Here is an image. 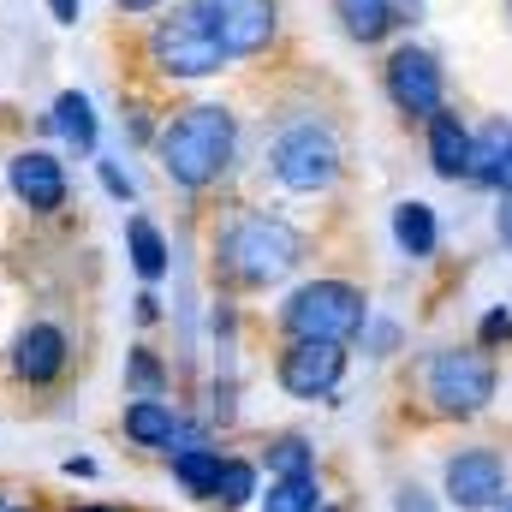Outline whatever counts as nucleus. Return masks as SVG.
<instances>
[{
    "label": "nucleus",
    "mask_w": 512,
    "mask_h": 512,
    "mask_svg": "<svg viewBox=\"0 0 512 512\" xmlns=\"http://www.w3.org/2000/svg\"><path fill=\"white\" fill-rule=\"evenodd\" d=\"M233 149H239V126H233V114L215 108V102H197V108L173 114L167 126L155 131V161H161V173H167L179 191L215 185V179L233 167Z\"/></svg>",
    "instance_id": "nucleus-1"
},
{
    "label": "nucleus",
    "mask_w": 512,
    "mask_h": 512,
    "mask_svg": "<svg viewBox=\"0 0 512 512\" xmlns=\"http://www.w3.org/2000/svg\"><path fill=\"white\" fill-rule=\"evenodd\" d=\"M298 256H304V239L280 215H262V209L239 215L221 233V262H227V274L239 286H274V280H286L298 268Z\"/></svg>",
    "instance_id": "nucleus-2"
},
{
    "label": "nucleus",
    "mask_w": 512,
    "mask_h": 512,
    "mask_svg": "<svg viewBox=\"0 0 512 512\" xmlns=\"http://www.w3.org/2000/svg\"><path fill=\"white\" fill-rule=\"evenodd\" d=\"M364 322H370V304L346 280H310V286H298L280 304V328L292 340H334V346H346Z\"/></svg>",
    "instance_id": "nucleus-3"
},
{
    "label": "nucleus",
    "mask_w": 512,
    "mask_h": 512,
    "mask_svg": "<svg viewBox=\"0 0 512 512\" xmlns=\"http://www.w3.org/2000/svg\"><path fill=\"white\" fill-rule=\"evenodd\" d=\"M268 161H274V179L286 191H328L340 179V137L322 120H292L274 137Z\"/></svg>",
    "instance_id": "nucleus-4"
},
{
    "label": "nucleus",
    "mask_w": 512,
    "mask_h": 512,
    "mask_svg": "<svg viewBox=\"0 0 512 512\" xmlns=\"http://www.w3.org/2000/svg\"><path fill=\"white\" fill-rule=\"evenodd\" d=\"M423 387H429V399H435L447 417H477V411L495 399V364H489V352H477V346H447V352L429 358Z\"/></svg>",
    "instance_id": "nucleus-5"
},
{
    "label": "nucleus",
    "mask_w": 512,
    "mask_h": 512,
    "mask_svg": "<svg viewBox=\"0 0 512 512\" xmlns=\"http://www.w3.org/2000/svg\"><path fill=\"white\" fill-rule=\"evenodd\" d=\"M149 66L161 78H215L227 66V48L203 30L197 12H173L149 30Z\"/></svg>",
    "instance_id": "nucleus-6"
},
{
    "label": "nucleus",
    "mask_w": 512,
    "mask_h": 512,
    "mask_svg": "<svg viewBox=\"0 0 512 512\" xmlns=\"http://www.w3.org/2000/svg\"><path fill=\"white\" fill-rule=\"evenodd\" d=\"M191 12L203 18V30L227 48V60H251L274 42V0H191Z\"/></svg>",
    "instance_id": "nucleus-7"
},
{
    "label": "nucleus",
    "mask_w": 512,
    "mask_h": 512,
    "mask_svg": "<svg viewBox=\"0 0 512 512\" xmlns=\"http://www.w3.org/2000/svg\"><path fill=\"white\" fill-rule=\"evenodd\" d=\"M346 376V346L334 340H292L280 352V387L292 399H328Z\"/></svg>",
    "instance_id": "nucleus-8"
},
{
    "label": "nucleus",
    "mask_w": 512,
    "mask_h": 512,
    "mask_svg": "<svg viewBox=\"0 0 512 512\" xmlns=\"http://www.w3.org/2000/svg\"><path fill=\"white\" fill-rule=\"evenodd\" d=\"M66 364H72V340L60 322H24L12 340V358H6V370L24 387H54L66 376Z\"/></svg>",
    "instance_id": "nucleus-9"
},
{
    "label": "nucleus",
    "mask_w": 512,
    "mask_h": 512,
    "mask_svg": "<svg viewBox=\"0 0 512 512\" xmlns=\"http://www.w3.org/2000/svg\"><path fill=\"white\" fill-rule=\"evenodd\" d=\"M6 185H12V197L30 209V215H60L66 209V167H60V155H48V149H18L12 161H6Z\"/></svg>",
    "instance_id": "nucleus-10"
},
{
    "label": "nucleus",
    "mask_w": 512,
    "mask_h": 512,
    "mask_svg": "<svg viewBox=\"0 0 512 512\" xmlns=\"http://www.w3.org/2000/svg\"><path fill=\"white\" fill-rule=\"evenodd\" d=\"M501 489H507V465H501L495 447H465V453L447 459V501H453L459 512L495 507Z\"/></svg>",
    "instance_id": "nucleus-11"
},
{
    "label": "nucleus",
    "mask_w": 512,
    "mask_h": 512,
    "mask_svg": "<svg viewBox=\"0 0 512 512\" xmlns=\"http://www.w3.org/2000/svg\"><path fill=\"white\" fill-rule=\"evenodd\" d=\"M387 96H393L399 114H417V120L441 114V66H435V54H423V48L387 54Z\"/></svg>",
    "instance_id": "nucleus-12"
},
{
    "label": "nucleus",
    "mask_w": 512,
    "mask_h": 512,
    "mask_svg": "<svg viewBox=\"0 0 512 512\" xmlns=\"http://www.w3.org/2000/svg\"><path fill=\"white\" fill-rule=\"evenodd\" d=\"M120 429H126L131 447H149V453H167L173 435H179V411L167 399H126L120 411Z\"/></svg>",
    "instance_id": "nucleus-13"
},
{
    "label": "nucleus",
    "mask_w": 512,
    "mask_h": 512,
    "mask_svg": "<svg viewBox=\"0 0 512 512\" xmlns=\"http://www.w3.org/2000/svg\"><path fill=\"white\" fill-rule=\"evenodd\" d=\"M465 179H477L489 191H512V126L507 120H495V126H483L471 137V173Z\"/></svg>",
    "instance_id": "nucleus-14"
},
{
    "label": "nucleus",
    "mask_w": 512,
    "mask_h": 512,
    "mask_svg": "<svg viewBox=\"0 0 512 512\" xmlns=\"http://www.w3.org/2000/svg\"><path fill=\"white\" fill-rule=\"evenodd\" d=\"M429 167L441 179H465L471 173V131L453 114H429Z\"/></svg>",
    "instance_id": "nucleus-15"
},
{
    "label": "nucleus",
    "mask_w": 512,
    "mask_h": 512,
    "mask_svg": "<svg viewBox=\"0 0 512 512\" xmlns=\"http://www.w3.org/2000/svg\"><path fill=\"white\" fill-rule=\"evenodd\" d=\"M48 126L60 131L78 155H96V137H102V126H96V108H90V96H84V90H60V96H54Z\"/></svg>",
    "instance_id": "nucleus-16"
},
{
    "label": "nucleus",
    "mask_w": 512,
    "mask_h": 512,
    "mask_svg": "<svg viewBox=\"0 0 512 512\" xmlns=\"http://www.w3.org/2000/svg\"><path fill=\"white\" fill-rule=\"evenodd\" d=\"M173 459V483L197 501H215V477H221V447H179Z\"/></svg>",
    "instance_id": "nucleus-17"
},
{
    "label": "nucleus",
    "mask_w": 512,
    "mask_h": 512,
    "mask_svg": "<svg viewBox=\"0 0 512 512\" xmlns=\"http://www.w3.org/2000/svg\"><path fill=\"white\" fill-rule=\"evenodd\" d=\"M334 18L352 42H382L387 30L399 24L393 18V0H334Z\"/></svg>",
    "instance_id": "nucleus-18"
},
{
    "label": "nucleus",
    "mask_w": 512,
    "mask_h": 512,
    "mask_svg": "<svg viewBox=\"0 0 512 512\" xmlns=\"http://www.w3.org/2000/svg\"><path fill=\"white\" fill-rule=\"evenodd\" d=\"M126 251H131V268L143 280H161L167 274V239H161V227L149 215H131L126 221Z\"/></svg>",
    "instance_id": "nucleus-19"
},
{
    "label": "nucleus",
    "mask_w": 512,
    "mask_h": 512,
    "mask_svg": "<svg viewBox=\"0 0 512 512\" xmlns=\"http://www.w3.org/2000/svg\"><path fill=\"white\" fill-rule=\"evenodd\" d=\"M393 239H399V251L405 256H435V209L429 203H399L393 209Z\"/></svg>",
    "instance_id": "nucleus-20"
},
{
    "label": "nucleus",
    "mask_w": 512,
    "mask_h": 512,
    "mask_svg": "<svg viewBox=\"0 0 512 512\" xmlns=\"http://www.w3.org/2000/svg\"><path fill=\"white\" fill-rule=\"evenodd\" d=\"M126 393L131 399H161L167 393V370L149 346H131L126 352Z\"/></svg>",
    "instance_id": "nucleus-21"
},
{
    "label": "nucleus",
    "mask_w": 512,
    "mask_h": 512,
    "mask_svg": "<svg viewBox=\"0 0 512 512\" xmlns=\"http://www.w3.org/2000/svg\"><path fill=\"white\" fill-rule=\"evenodd\" d=\"M268 471H274V477H316V447H310L304 435H280V441L268 447Z\"/></svg>",
    "instance_id": "nucleus-22"
},
{
    "label": "nucleus",
    "mask_w": 512,
    "mask_h": 512,
    "mask_svg": "<svg viewBox=\"0 0 512 512\" xmlns=\"http://www.w3.org/2000/svg\"><path fill=\"white\" fill-rule=\"evenodd\" d=\"M322 501H316V477H274L268 483V501H262V512H316Z\"/></svg>",
    "instance_id": "nucleus-23"
},
{
    "label": "nucleus",
    "mask_w": 512,
    "mask_h": 512,
    "mask_svg": "<svg viewBox=\"0 0 512 512\" xmlns=\"http://www.w3.org/2000/svg\"><path fill=\"white\" fill-rule=\"evenodd\" d=\"M251 495H256V465H251V459H221L215 501H221V507H245Z\"/></svg>",
    "instance_id": "nucleus-24"
},
{
    "label": "nucleus",
    "mask_w": 512,
    "mask_h": 512,
    "mask_svg": "<svg viewBox=\"0 0 512 512\" xmlns=\"http://www.w3.org/2000/svg\"><path fill=\"white\" fill-rule=\"evenodd\" d=\"M96 179H102V191H108L114 203H131V197H137V185H131L114 161H102V155H96Z\"/></svg>",
    "instance_id": "nucleus-25"
},
{
    "label": "nucleus",
    "mask_w": 512,
    "mask_h": 512,
    "mask_svg": "<svg viewBox=\"0 0 512 512\" xmlns=\"http://www.w3.org/2000/svg\"><path fill=\"white\" fill-rule=\"evenodd\" d=\"M483 340L495 346V340H512V310H489L483 316Z\"/></svg>",
    "instance_id": "nucleus-26"
},
{
    "label": "nucleus",
    "mask_w": 512,
    "mask_h": 512,
    "mask_svg": "<svg viewBox=\"0 0 512 512\" xmlns=\"http://www.w3.org/2000/svg\"><path fill=\"white\" fill-rule=\"evenodd\" d=\"M393 512H435V507H429L423 489H399V495H393Z\"/></svg>",
    "instance_id": "nucleus-27"
},
{
    "label": "nucleus",
    "mask_w": 512,
    "mask_h": 512,
    "mask_svg": "<svg viewBox=\"0 0 512 512\" xmlns=\"http://www.w3.org/2000/svg\"><path fill=\"white\" fill-rule=\"evenodd\" d=\"M495 227H501V245L512 251V191H501V215H495Z\"/></svg>",
    "instance_id": "nucleus-28"
},
{
    "label": "nucleus",
    "mask_w": 512,
    "mask_h": 512,
    "mask_svg": "<svg viewBox=\"0 0 512 512\" xmlns=\"http://www.w3.org/2000/svg\"><path fill=\"white\" fill-rule=\"evenodd\" d=\"M48 12H54V24H78V0H48Z\"/></svg>",
    "instance_id": "nucleus-29"
},
{
    "label": "nucleus",
    "mask_w": 512,
    "mask_h": 512,
    "mask_svg": "<svg viewBox=\"0 0 512 512\" xmlns=\"http://www.w3.org/2000/svg\"><path fill=\"white\" fill-rule=\"evenodd\" d=\"M137 316H143V322H155V316H161V298H155V292H143V298H137Z\"/></svg>",
    "instance_id": "nucleus-30"
},
{
    "label": "nucleus",
    "mask_w": 512,
    "mask_h": 512,
    "mask_svg": "<svg viewBox=\"0 0 512 512\" xmlns=\"http://www.w3.org/2000/svg\"><path fill=\"white\" fill-rule=\"evenodd\" d=\"M60 471H66V477H96V459H66Z\"/></svg>",
    "instance_id": "nucleus-31"
},
{
    "label": "nucleus",
    "mask_w": 512,
    "mask_h": 512,
    "mask_svg": "<svg viewBox=\"0 0 512 512\" xmlns=\"http://www.w3.org/2000/svg\"><path fill=\"white\" fill-rule=\"evenodd\" d=\"M114 6H120V12H155L161 0H114Z\"/></svg>",
    "instance_id": "nucleus-32"
},
{
    "label": "nucleus",
    "mask_w": 512,
    "mask_h": 512,
    "mask_svg": "<svg viewBox=\"0 0 512 512\" xmlns=\"http://www.w3.org/2000/svg\"><path fill=\"white\" fill-rule=\"evenodd\" d=\"M72 512H126V507H102V501H84V507H72Z\"/></svg>",
    "instance_id": "nucleus-33"
},
{
    "label": "nucleus",
    "mask_w": 512,
    "mask_h": 512,
    "mask_svg": "<svg viewBox=\"0 0 512 512\" xmlns=\"http://www.w3.org/2000/svg\"><path fill=\"white\" fill-rule=\"evenodd\" d=\"M316 512H346V507H316Z\"/></svg>",
    "instance_id": "nucleus-34"
},
{
    "label": "nucleus",
    "mask_w": 512,
    "mask_h": 512,
    "mask_svg": "<svg viewBox=\"0 0 512 512\" xmlns=\"http://www.w3.org/2000/svg\"><path fill=\"white\" fill-rule=\"evenodd\" d=\"M6 512H30V507H6Z\"/></svg>",
    "instance_id": "nucleus-35"
},
{
    "label": "nucleus",
    "mask_w": 512,
    "mask_h": 512,
    "mask_svg": "<svg viewBox=\"0 0 512 512\" xmlns=\"http://www.w3.org/2000/svg\"><path fill=\"white\" fill-rule=\"evenodd\" d=\"M0 512H6V501H0Z\"/></svg>",
    "instance_id": "nucleus-36"
},
{
    "label": "nucleus",
    "mask_w": 512,
    "mask_h": 512,
    "mask_svg": "<svg viewBox=\"0 0 512 512\" xmlns=\"http://www.w3.org/2000/svg\"><path fill=\"white\" fill-rule=\"evenodd\" d=\"M507 6H512V0H507Z\"/></svg>",
    "instance_id": "nucleus-37"
}]
</instances>
